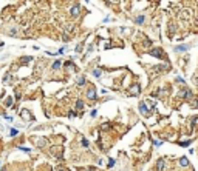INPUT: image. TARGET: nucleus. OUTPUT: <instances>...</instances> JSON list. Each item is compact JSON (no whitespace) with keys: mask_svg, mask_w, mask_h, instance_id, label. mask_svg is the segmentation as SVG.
<instances>
[{"mask_svg":"<svg viewBox=\"0 0 198 171\" xmlns=\"http://www.w3.org/2000/svg\"><path fill=\"white\" fill-rule=\"evenodd\" d=\"M150 56H155V57H158V59H161V57H163V54H161L160 48H155L153 51H150Z\"/></svg>","mask_w":198,"mask_h":171,"instance_id":"3","label":"nucleus"},{"mask_svg":"<svg viewBox=\"0 0 198 171\" xmlns=\"http://www.w3.org/2000/svg\"><path fill=\"white\" fill-rule=\"evenodd\" d=\"M187 49H189V45H178V46H175L177 52H183V51H187Z\"/></svg>","mask_w":198,"mask_h":171,"instance_id":"2","label":"nucleus"},{"mask_svg":"<svg viewBox=\"0 0 198 171\" xmlns=\"http://www.w3.org/2000/svg\"><path fill=\"white\" fill-rule=\"evenodd\" d=\"M87 97H88V99H91V100H94V99H96V91H94V88H90V89L87 91Z\"/></svg>","mask_w":198,"mask_h":171,"instance_id":"1","label":"nucleus"},{"mask_svg":"<svg viewBox=\"0 0 198 171\" xmlns=\"http://www.w3.org/2000/svg\"><path fill=\"white\" fill-rule=\"evenodd\" d=\"M181 145H183V147H189V145H191V140H187V142H183Z\"/></svg>","mask_w":198,"mask_h":171,"instance_id":"16","label":"nucleus"},{"mask_svg":"<svg viewBox=\"0 0 198 171\" xmlns=\"http://www.w3.org/2000/svg\"><path fill=\"white\" fill-rule=\"evenodd\" d=\"M93 76H94V77H101V76H102V69H98V68L93 69Z\"/></svg>","mask_w":198,"mask_h":171,"instance_id":"8","label":"nucleus"},{"mask_svg":"<svg viewBox=\"0 0 198 171\" xmlns=\"http://www.w3.org/2000/svg\"><path fill=\"white\" fill-rule=\"evenodd\" d=\"M108 167L112 168V167H115V159H110V162H108Z\"/></svg>","mask_w":198,"mask_h":171,"instance_id":"13","label":"nucleus"},{"mask_svg":"<svg viewBox=\"0 0 198 171\" xmlns=\"http://www.w3.org/2000/svg\"><path fill=\"white\" fill-rule=\"evenodd\" d=\"M82 145H84V147H88V140H87V139H82Z\"/></svg>","mask_w":198,"mask_h":171,"instance_id":"14","label":"nucleus"},{"mask_svg":"<svg viewBox=\"0 0 198 171\" xmlns=\"http://www.w3.org/2000/svg\"><path fill=\"white\" fill-rule=\"evenodd\" d=\"M183 97L184 99H189V97H192V93L189 89H186V91H183Z\"/></svg>","mask_w":198,"mask_h":171,"instance_id":"9","label":"nucleus"},{"mask_svg":"<svg viewBox=\"0 0 198 171\" xmlns=\"http://www.w3.org/2000/svg\"><path fill=\"white\" fill-rule=\"evenodd\" d=\"M139 111H141V114L147 116V106H146V103H144V102H141V103H139Z\"/></svg>","mask_w":198,"mask_h":171,"instance_id":"4","label":"nucleus"},{"mask_svg":"<svg viewBox=\"0 0 198 171\" xmlns=\"http://www.w3.org/2000/svg\"><path fill=\"white\" fill-rule=\"evenodd\" d=\"M144 20H146V17L141 14V15H138V17L135 19V23H136V25H142V23H144Z\"/></svg>","mask_w":198,"mask_h":171,"instance_id":"5","label":"nucleus"},{"mask_svg":"<svg viewBox=\"0 0 198 171\" xmlns=\"http://www.w3.org/2000/svg\"><path fill=\"white\" fill-rule=\"evenodd\" d=\"M180 165H181V167H187V165H189V160H187L186 157H183V159L180 160Z\"/></svg>","mask_w":198,"mask_h":171,"instance_id":"10","label":"nucleus"},{"mask_svg":"<svg viewBox=\"0 0 198 171\" xmlns=\"http://www.w3.org/2000/svg\"><path fill=\"white\" fill-rule=\"evenodd\" d=\"M77 14H79V6H73V8H71V15L76 17Z\"/></svg>","mask_w":198,"mask_h":171,"instance_id":"7","label":"nucleus"},{"mask_svg":"<svg viewBox=\"0 0 198 171\" xmlns=\"http://www.w3.org/2000/svg\"><path fill=\"white\" fill-rule=\"evenodd\" d=\"M53 68H54V69H57V68H60V62L57 60V62H56V63L53 65Z\"/></svg>","mask_w":198,"mask_h":171,"instance_id":"12","label":"nucleus"},{"mask_svg":"<svg viewBox=\"0 0 198 171\" xmlns=\"http://www.w3.org/2000/svg\"><path fill=\"white\" fill-rule=\"evenodd\" d=\"M163 168H164V160H163V159H160V160H158V164H156V171H161Z\"/></svg>","mask_w":198,"mask_h":171,"instance_id":"6","label":"nucleus"},{"mask_svg":"<svg viewBox=\"0 0 198 171\" xmlns=\"http://www.w3.org/2000/svg\"><path fill=\"white\" fill-rule=\"evenodd\" d=\"M84 83H85V79H84V77H81V79H79V85H84Z\"/></svg>","mask_w":198,"mask_h":171,"instance_id":"15","label":"nucleus"},{"mask_svg":"<svg viewBox=\"0 0 198 171\" xmlns=\"http://www.w3.org/2000/svg\"><path fill=\"white\" fill-rule=\"evenodd\" d=\"M76 106H77V110H81V108L84 106V103H82V100H77V103H76Z\"/></svg>","mask_w":198,"mask_h":171,"instance_id":"11","label":"nucleus"}]
</instances>
